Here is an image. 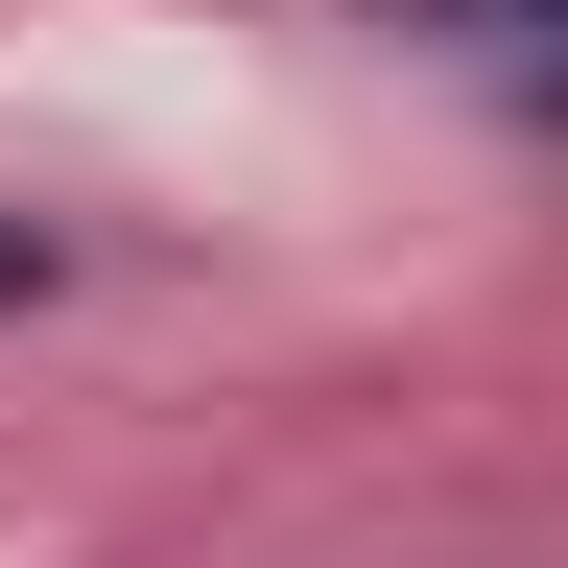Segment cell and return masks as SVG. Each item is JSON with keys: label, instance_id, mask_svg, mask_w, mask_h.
Segmentation results:
<instances>
[{"label": "cell", "instance_id": "obj_1", "mask_svg": "<svg viewBox=\"0 0 568 568\" xmlns=\"http://www.w3.org/2000/svg\"><path fill=\"white\" fill-rule=\"evenodd\" d=\"M355 24H403V48H450V71H497L521 119H568V0H355Z\"/></svg>", "mask_w": 568, "mask_h": 568}, {"label": "cell", "instance_id": "obj_2", "mask_svg": "<svg viewBox=\"0 0 568 568\" xmlns=\"http://www.w3.org/2000/svg\"><path fill=\"white\" fill-rule=\"evenodd\" d=\"M24 284H48V213H0V308H24Z\"/></svg>", "mask_w": 568, "mask_h": 568}]
</instances>
